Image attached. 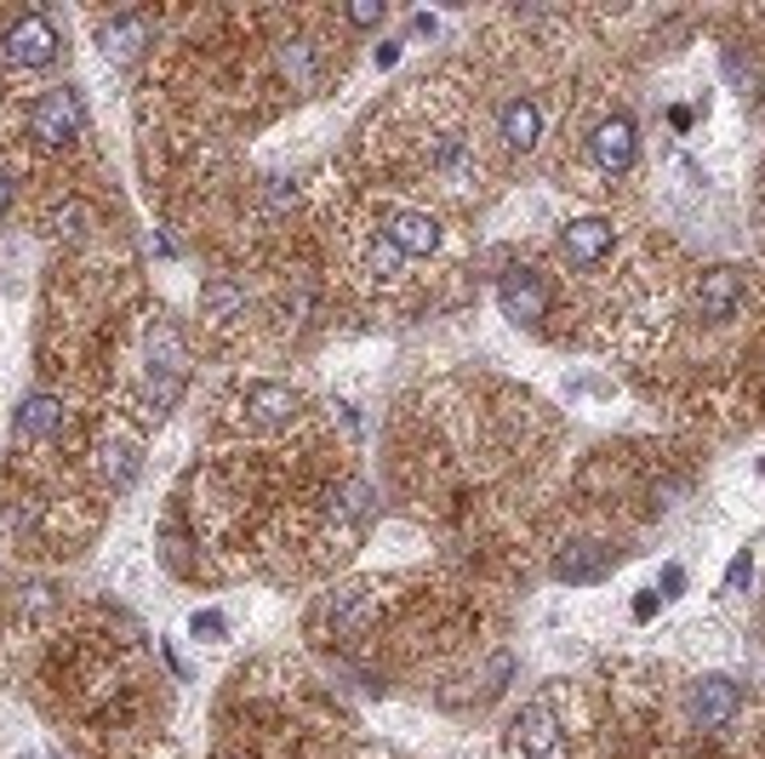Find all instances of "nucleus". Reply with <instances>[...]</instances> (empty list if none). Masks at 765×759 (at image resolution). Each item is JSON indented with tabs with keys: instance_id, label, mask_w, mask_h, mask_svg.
<instances>
[{
	"instance_id": "obj_16",
	"label": "nucleus",
	"mask_w": 765,
	"mask_h": 759,
	"mask_svg": "<svg viewBox=\"0 0 765 759\" xmlns=\"http://www.w3.org/2000/svg\"><path fill=\"white\" fill-rule=\"evenodd\" d=\"M601 571H606V548L601 543H577V548L560 554V577L565 582H588V577H601Z\"/></svg>"
},
{
	"instance_id": "obj_5",
	"label": "nucleus",
	"mask_w": 765,
	"mask_h": 759,
	"mask_svg": "<svg viewBox=\"0 0 765 759\" xmlns=\"http://www.w3.org/2000/svg\"><path fill=\"white\" fill-rule=\"evenodd\" d=\"M497 297H503V314L509 320H525V325H538L549 314V291L538 275H525V269H509L503 286H497Z\"/></svg>"
},
{
	"instance_id": "obj_11",
	"label": "nucleus",
	"mask_w": 765,
	"mask_h": 759,
	"mask_svg": "<svg viewBox=\"0 0 765 759\" xmlns=\"http://www.w3.org/2000/svg\"><path fill=\"white\" fill-rule=\"evenodd\" d=\"M743 297V275L737 269H709L703 280H697V309H703L709 320H725L731 309H737Z\"/></svg>"
},
{
	"instance_id": "obj_2",
	"label": "nucleus",
	"mask_w": 765,
	"mask_h": 759,
	"mask_svg": "<svg viewBox=\"0 0 765 759\" xmlns=\"http://www.w3.org/2000/svg\"><path fill=\"white\" fill-rule=\"evenodd\" d=\"M7 57L23 63V70H41V63L57 57V29L41 18V12H29L12 23V35H7Z\"/></svg>"
},
{
	"instance_id": "obj_13",
	"label": "nucleus",
	"mask_w": 765,
	"mask_h": 759,
	"mask_svg": "<svg viewBox=\"0 0 765 759\" xmlns=\"http://www.w3.org/2000/svg\"><path fill=\"white\" fill-rule=\"evenodd\" d=\"M57 428H63V400L57 394H29V400L18 406V435L46 440V435H57Z\"/></svg>"
},
{
	"instance_id": "obj_17",
	"label": "nucleus",
	"mask_w": 765,
	"mask_h": 759,
	"mask_svg": "<svg viewBox=\"0 0 765 759\" xmlns=\"http://www.w3.org/2000/svg\"><path fill=\"white\" fill-rule=\"evenodd\" d=\"M349 23H354V29H378V23H383V7H378V0H354V7H349Z\"/></svg>"
},
{
	"instance_id": "obj_10",
	"label": "nucleus",
	"mask_w": 765,
	"mask_h": 759,
	"mask_svg": "<svg viewBox=\"0 0 765 759\" xmlns=\"http://www.w3.org/2000/svg\"><path fill=\"white\" fill-rule=\"evenodd\" d=\"M246 417H252L257 428L291 423V417H297V394L280 388V383H252V388H246Z\"/></svg>"
},
{
	"instance_id": "obj_7",
	"label": "nucleus",
	"mask_w": 765,
	"mask_h": 759,
	"mask_svg": "<svg viewBox=\"0 0 765 759\" xmlns=\"http://www.w3.org/2000/svg\"><path fill=\"white\" fill-rule=\"evenodd\" d=\"M594 160H601L606 172H628V167H635V126H628L623 115L594 126Z\"/></svg>"
},
{
	"instance_id": "obj_18",
	"label": "nucleus",
	"mask_w": 765,
	"mask_h": 759,
	"mask_svg": "<svg viewBox=\"0 0 765 759\" xmlns=\"http://www.w3.org/2000/svg\"><path fill=\"white\" fill-rule=\"evenodd\" d=\"M748 571H754V566H748V554H737V559H731V571H725V588H743Z\"/></svg>"
},
{
	"instance_id": "obj_1",
	"label": "nucleus",
	"mask_w": 765,
	"mask_h": 759,
	"mask_svg": "<svg viewBox=\"0 0 765 759\" xmlns=\"http://www.w3.org/2000/svg\"><path fill=\"white\" fill-rule=\"evenodd\" d=\"M29 131H35L41 143H70L75 131H81V97L75 92H46L35 109H29Z\"/></svg>"
},
{
	"instance_id": "obj_19",
	"label": "nucleus",
	"mask_w": 765,
	"mask_h": 759,
	"mask_svg": "<svg viewBox=\"0 0 765 759\" xmlns=\"http://www.w3.org/2000/svg\"><path fill=\"white\" fill-rule=\"evenodd\" d=\"M194 634H206V640H217V634H223V617H217V611H206V617H194Z\"/></svg>"
},
{
	"instance_id": "obj_9",
	"label": "nucleus",
	"mask_w": 765,
	"mask_h": 759,
	"mask_svg": "<svg viewBox=\"0 0 765 759\" xmlns=\"http://www.w3.org/2000/svg\"><path fill=\"white\" fill-rule=\"evenodd\" d=\"M149 18L144 12H120V18H109L104 23V57H115V63H126V57H138L144 46H149Z\"/></svg>"
},
{
	"instance_id": "obj_21",
	"label": "nucleus",
	"mask_w": 765,
	"mask_h": 759,
	"mask_svg": "<svg viewBox=\"0 0 765 759\" xmlns=\"http://www.w3.org/2000/svg\"><path fill=\"white\" fill-rule=\"evenodd\" d=\"M7 206H12V183H7V172H0V217H7Z\"/></svg>"
},
{
	"instance_id": "obj_22",
	"label": "nucleus",
	"mask_w": 765,
	"mask_h": 759,
	"mask_svg": "<svg viewBox=\"0 0 765 759\" xmlns=\"http://www.w3.org/2000/svg\"><path fill=\"white\" fill-rule=\"evenodd\" d=\"M759 469H765V463H759Z\"/></svg>"
},
{
	"instance_id": "obj_14",
	"label": "nucleus",
	"mask_w": 765,
	"mask_h": 759,
	"mask_svg": "<svg viewBox=\"0 0 765 759\" xmlns=\"http://www.w3.org/2000/svg\"><path fill=\"white\" fill-rule=\"evenodd\" d=\"M538 131H543V109L531 104V97H509V104H503V138L514 149H531V143H538Z\"/></svg>"
},
{
	"instance_id": "obj_15",
	"label": "nucleus",
	"mask_w": 765,
	"mask_h": 759,
	"mask_svg": "<svg viewBox=\"0 0 765 759\" xmlns=\"http://www.w3.org/2000/svg\"><path fill=\"white\" fill-rule=\"evenodd\" d=\"M201 314L217 320V325L241 320V314H246V291H241L235 280H206V286H201Z\"/></svg>"
},
{
	"instance_id": "obj_6",
	"label": "nucleus",
	"mask_w": 765,
	"mask_h": 759,
	"mask_svg": "<svg viewBox=\"0 0 765 759\" xmlns=\"http://www.w3.org/2000/svg\"><path fill=\"white\" fill-rule=\"evenodd\" d=\"M554 742H560V719H554V708L549 703H525L520 714H514V748H525V753H554Z\"/></svg>"
},
{
	"instance_id": "obj_3",
	"label": "nucleus",
	"mask_w": 765,
	"mask_h": 759,
	"mask_svg": "<svg viewBox=\"0 0 765 759\" xmlns=\"http://www.w3.org/2000/svg\"><path fill=\"white\" fill-rule=\"evenodd\" d=\"M383 240L394 246V252H406V257H428L440 246V228H435V217H423V212H383Z\"/></svg>"
},
{
	"instance_id": "obj_12",
	"label": "nucleus",
	"mask_w": 765,
	"mask_h": 759,
	"mask_svg": "<svg viewBox=\"0 0 765 759\" xmlns=\"http://www.w3.org/2000/svg\"><path fill=\"white\" fill-rule=\"evenodd\" d=\"M149 366L166 372V377H183L189 372V349H183V338H178L172 320H155L149 325Z\"/></svg>"
},
{
	"instance_id": "obj_20",
	"label": "nucleus",
	"mask_w": 765,
	"mask_h": 759,
	"mask_svg": "<svg viewBox=\"0 0 765 759\" xmlns=\"http://www.w3.org/2000/svg\"><path fill=\"white\" fill-rule=\"evenodd\" d=\"M662 588L680 594V588H686V571H680V566H669V571H662Z\"/></svg>"
},
{
	"instance_id": "obj_4",
	"label": "nucleus",
	"mask_w": 765,
	"mask_h": 759,
	"mask_svg": "<svg viewBox=\"0 0 765 759\" xmlns=\"http://www.w3.org/2000/svg\"><path fill=\"white\" fill-rule=\"evenodd\" d=\"M731 714H737V685H731L725 674H703L691 685V719L703 725V731L731 725Z\"/></svg>"
},
{
	"instance_id": "obj_8",
	"label": "nucleus",
	"mask_w": 765,
	"mask_h": 759,
	"mask_svg": "<svg viewBox=\"0 0 765 759\" xmlns=\"http://www.w3.org/2000/svg\"><path fill=\"white\" fill-rule=\"evenodd\" d=\"M612 252V223L606 217H577V223H565V257L572 263H601Z\"/></svg>"
}]
</instances>
